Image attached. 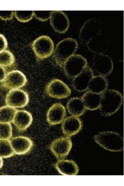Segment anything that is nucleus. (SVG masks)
I'll use <instances>...</instances> for the list:
<instances>
[{
  "label": "nucleus",
  "mask_w": 124,
  "mask_h": 186,
  "mask_svg": "<svg viewBox=\"0 0 124 186\" xmlns=\"http://www.w3.org/2000/svg\"><path fill=\"white\" fill-rule=\"evenodd\" d=\"M32 121L33 117L29 112L20 110L16 112L12 122L18 131L23 132L29 126Z\"/></svg>",
  "instance_id": "nucleus-18"
},
{
  "label": "nucleus",
  "mask_w": 124,
  "mask_h": 186,
  "mask_svg": "<svg viewBox=\"0 0 124 186\" xmlns=\"http://www.w3.org/2000/svg\"><path fill=\"white\" fill-rule=\"evenodd\" d=\"M66 110L60 103L52 105L48 110L46 115L47 120L51 125H55L62 122L65 119Z\"/></svg>",
  "instance_id": "nucleus-14"
},
{
  "label": "nucleus",
  "mask_w": 124,
  "mask_h": 186,
  "mask_svg": "<svg viewBox=\"0 0 124 186\" xmlns=\"http://www.w3.org/2000/svg\"><path fill=\"white\" fill-rule=\"evenodd\" d=\"M82 122L78 117L70 116L64 119L62 122V129L63 133L67 137L75 135L81 130Z\"/></svg>",
  "instance_id": "nucleus-15"
},
{
  "label": "nucleus",
  "mask_w": 124,
  "mask_h": 186,
  "mask_svg": "<svg viewBox=\"0 0 124 186\" xmlns=\"http://www.w3.org/2000/svg\"><path fill=\"white\" fill-rule=\"evenodd\" d=\"M87 60L79 54H73L64 64V72L68 78L73 79L87 66Z\"/></svg>",
  "instance_id": "nucleus-5"
},
{
  "label": "nucleus",
  "mask_w": 124,
  "mask_h": 186,
  "mask_svg": "<svg viewBox=\"0 0 124 186\" xmlns=\"http://www.w3.org/2000/svg\"><path fill=\"white\" fill-rule=\"evenodd\" d=\"M108 82L106 77L94 75L88 85V91L101 94L107 89Z\"/></svg>",
  "instance_id": "nucleus-20"
},
{
  "label": "nucleus",
  "mask_w": 124,
  "mask_h": 186,
  "mask_svg": "<svg viewBox=\"0 0 124 186\" xmlns=\"http://www.w3.org/2000/svg\"><path fill=\"white\" fill-rule=\"evenodd\" d=\"M94 75L90 67L87 66L73 79L72 85L73 89L80 92L87 90L89 82Z\"/></svg>",
  "instance_id": "nucleus-13"
},
{
  "label": "nucleus",
  "mask_w": 124,
  "mask_h": 186,
  "mask_svg": "<svg viewBox=\"0 0 124 186\" xmlns=\"http://www.w3.org/2000/svg\"><path fill=\"white\" fill-rule=\"evenodd\" d=\"M90 67L94 74L106 77L112 72L113 64L108 55L104 53H96L92 59Z\"/></svg>",
  "instance_id": "nucleus-4"
},
{
  "label": "nucleus",
  "mask_w": 124,
  "mask_h": 186,
  "mask_svg": "<svg viewBox=\"0 0 124 186\" xmlns=\"http://www.w3.org/2000/svg\"><path fill=\"white\" fill-rule=\"evenodd\" d=\"M50 18V24L55 31L64 33L68 29L69 20L67 16L62 11H52Z\"/></svg>",
  "instance_id": "nucleus-12"
},
{
  "label": "nucleus",
  "mask_w": 124,
  "mask_h": 186,
  "mask_svg": "<svg viewBox=\"0 0 124 186\" xmlns=\"http://www.w3.org/2000/svg\"><path fill=\"white\" fill-rule=\"evenodd\" d=\"M99 112L104 117L110 116L117 112L122 105L123 98L119 91L107 89L101 94Z\"/></svg>",
  "instance_id": "nucleus-1"
},
{
  "label": "nucleus",
  "mask_w": 124,
  "mask_h": 186,
  "mask_svg": "<svg viewBox=\"0 0 124 186\" xmlns=\"http://www.w3.org/2000/svg\"><path fill=\"white\" fill-rule=\"evenodd\" d=\"M45 92L49 96L57 99L66 98L70 95L71 93L69 86L58 79L52 80L46 84Z\"/></svg>",
  "instance_id": "nucleus-8"
},
{
  "label": "nucleus",
  "mask_w": 124,
  "mask_h": 186,
  "mask_svg": "<svg viewBox=\"0 0 124 186\" xmlns=\"http://www.w3.org/2000/svg\"><path fill=\"white\" fill-rule=\"evenodd\" d=\"M32 49L37 58L42 60L51 55L54 51V44L47 36H40L36 38L32 44Z\"/></svg>",
  "instance_id": "nucleus-6"
},
{
  "label": "nucleus",
  "mask_w": 124,
  "mask_h": 186,
  "mask_svg": "<svg viewBox=\"0 0 124 186\" xmlns=\"http://www.w3.org/2000/svg\"><path fill=\"white\" fill-rule=\"evenodd\" d=\"M14 153L9 140L0 139V157L8 158L13 156Z\"/></svg>",
  "instance_id": "nucleus-24"
},
{
  "label": "nucleus",
  "mask_w": 124,
  "mask_h": 186,
  "mask_svg": "<svg viewBox=\"0 0 124 186\" xmlns=\"http://www.w3.org/2000/svg\"><path fill=\"white\" fill-rule=\"evenodd\" d=\"M88 49L96 53H104L108 47L109 42L108 38L101 33L91 39L86 44Z\"/></svg>",
  "instance_id": "nucleus-17"
},
{
  "label": "nucleus",
  "mask_w": 124,
  "mask_h": 186,
  "mask_svg": "<svg viewBox=\"0 0 124 186\" xmlns=\"http://www.w3.org/2000/svg\"><path fill=\"white\" fill-rule=\"evenodd\" d=\"M55 166L58 171L63 175H76L79 171L77 164L72 160L60 159L56 162Z\"/></svg>",
  "instance_id": "nucleus-19"
},
{
  "label": "nucleus",
  "mask_w": 124,
  "mask_h": 186,
  "mask_svg": "<svg viewBox=\"0 0 124 186\" xmlns=\"http://www.w3.org/2000/svg\"><path fill=\"white\" fill-rule=\"evenodd\" d=\"M27 81L25 76L21 71L13 70L6 74L2 86L7 89H18L24 86Z\"/></svg>",
  "instance_id": "nucleus-10"
},
{
  "label": "nucleus",
  "mask_w": 124,
  "mask_h": 186,
  "mask_svg": "<svg viewBox=\"0 0 124 186\" xmlns=\"http://www.w3.org/2000/svg\"><path fill=\"white\" fill-rule=\"evenodd\" d=\"M8 43L5 37L0 34V52L5 50L7 47Z\"/></svg>",
  "instance_id": "nucleus-30"
},
{
  "label": "nucleus",
  "mask_w": 124,
  "mask_h": 186,
  "mask_svg": "<svg viewBox=\"0 0 124 186\" xmlns=\"http://www.w3.org/2000/svg\"><path fill=\"white\" fill-rule=\"evenodd\" d=\"M95 142L105 149L112 152L123 149V138L117 133L110 131L101 132L94 137Z\"/></svg>",
  "instance_id": "nucleus-2"
},
{
  "label": "nucleus",
  "mask_w": 124,
  "mask_h": 186,
  "mask_svg": "<svg viewBox=\"0 0 124 186\" xmlns=\"http://www.w3.org/2000/svg\"><path fill=\"white\" fill-rule=\"evenodd\" d=\"M6 74V70L4 68L0 66V82L3 81Z\"/></svg>",
  "instance_id": "nucleus-31"
},
{
  "label": "nucleus",
  "mask_w": 124,
  "mask_h": 186,
  "mask_svg": "<svg viewBox=\"0 0 124 186\" xmlns=\"http://www.w3.org/2000/svg\"><path fill=\"white\" fill-rule=\"evenodd\" d=\"M17 110L8 106L0 108V123H10L13 122Z\"/></svg>",
  "instance_id": "nucleus-23"
},
{
  "label": "nucleus",
  "mask_w": 124,
  "mask_h": 186,
  "mask_svg": "<svg viewBox=\"0 0 124 186\" xmlns=\"http://www.w3.org/2000/svg\"><path fill=\"white\" fill-rule=\"evenodd\" d=\"M3 161L1 157H0V168L2 167L3 165Z\"/></svg>",
  "instance_id": "nucleus-32"
},
{
  "label": "nucleus",
  "mask_w": 124,
  "mask_h": 186,
  "mask_svg": "<svg viewBox=\"0 0 124 186\" xmlns=\"http://www.w3.org/2000/svg\"><path fill=\"white\" fill-rule=\"evenodd\" d=\"M13 11H0V18L3 20H11L13 17Z\"/></svg>",
  "instance_id": "nucleus-29"
},
{
  "label": "nucleus",
  "mask_w": 124,
  "mask_h": 186,
  "mask_svg": "<svg viewBox=\"0 0 124 186\" xmlns=\"http://www.w3.org/2000/svg\"><path fill=\"white\" fill-rule=\"evenodd\" d=\"M11 145L14 152L17 155H23L28 153L32 148L33 144L28 137L19 136L11 138Z\"/></svg>",
  "instance_id": "nucleus-16"
},
{
  "label": "nucleus",
  "mask_w": 124,
  "mask_h": 186,
  "mask_svg": "<svg viewBox=\"0 0 124 186\" xmlns=\"http://www.w3.org/2000/svg\"><path fill=\"white\" fill-rule=\"evenodd\" d=\"M66 108L72 116L77 117L83 115L86 109L81 98L78 97L70 99L67 103Z\"/></svg>",
  "instance_id": "nucleus-22"
},
{
  "label": "nucleus",
  "mask_w": 124,
  "mask_h": 186,
  "mask_svg": "<svg viewBox=\"0 0 124 186\" xmlns=\"http://www.w3.org/2000/svg\"><path fill=\"white\" fill-rule=\"evenodd\" d=\"M72 147L71 139L69 137H62L53 140L50 145V149L56 158L62 159L69 154Z\"/></svg>",
  "instance_id": "nucleus-9"
},
{
  "label": "nucleus",
  "mask_w": 124,
  "mask_h": 186,
  "mask_svg": "<svg viewBox=\"0 0 124 186\" xmlns=\"http://www.w3.org/2000/svg\"><path fill=\"white\" fill-rule=\"evenodd\" d=\"M29 101V97L27 93L18 89L10 90L5 99L6 105L14 108L24 107L28 104Z\"/></svg>",
  "instance_id": "nucleus-11"
},
{
  "label": "nucleus",
  "mask_w": 124,
  "mask_h": 186,
  "mask_svg": "<svg viewBox=\"0 0 124 186\" xmlns=\"http://www.w3.org/2000/svg\"><path fill=\"white\" fill-rule=\"evenodd\" d=\"M12 131L10 123H0V139H10L12 136Z\"/></svg>",
  "instance_id": "nucleus-26"
},
{
  "label": "nucleus",
  "mask_w": 124,
  "mask_h": 186,
  "mask_svg": "<svg viewBox=\"0 0 124 186\" xmlns=\"http://www.w3.org/2000/svg\"><path fill=\"white\" fill-rule=\"evenodd\" d=\"M102 25L100 22L95 18L88 20L80 29L78 38L80 43L86 45L93 37L101 33Z\"/></svg>",
  "instance_id": "nucleus-7"
},
{
  "label": "nucleus",
  "mask_w": 124,
  "mask_h": 186,
  "mask_svg": "<svg viewBox=\"0 0 124 186\" xmlns=\"http://www.w3.org/2000/svg\"><path fill=\"white\" fill-rule=\"evenodd\" d=\"M13 54L9 51L4 50L0 52V66L2 67L11 66L15 62Z\"/></svg>",
  "instance_id": "nucleus-25"
},
{
  "label": "nucleus",
  "mask_w": 124,
  "mask_h": 186,
  "mask_svg": "<svg viewBox=\"0 0 124 186\" xmlns=\"http://www.w3.org/2000/svg\"><path fill=\"white\" fill-rule=\"evenodd\" d=\"M15 15L19 21L27 22L32 19L33 15V11H15Z\"/></svg>",
  "instance_id": "nucleus-27"
},
{
  "label": "nucleus",
  "mask_w": 124,
  "mask_h": 186,
  "mask_svg": "<svg viewBox=\"0 0 124 186\" xmlns=\"http://www.w3.org/2000/svg\"><path fill=\"white\" fill-rule=\"evenodd\" d=\"M52 11H33V15L37 19L45 21L50 18Z\"/></svg>",
  "instance_id": "nucleus-28"
},
{
  "label": "nucleus",
  "mask_w": 124,
  "mask_h": 186,
  "mask_svg": "<svg viewBox=\"0 0 124 186\" xmlns=\"http://www.w3.org/2000/svg\"><path fill=\"white\" fill-rule=\"evenodd\" d=\"M101 97V94L88 91L83 94L81 98L86 109L95 110L99 108Z\"/></svg>",
  "instance_id": "nucleus-21"
},
{
  "label": "nucleus",
  "mask_w": 124,
  "mask_h": 186,
  "mask_svg": "<svg viewBox=\"0 0 124 186\" xmlns=\"http://www.w3.org/2000/svg\"><path fill=\"white\" fill-rule=\"evenodd\" d=\"M78 46L77 41L72 38H66L60 41L53 52V57L56 64L63 67L68 59L74 54Z\"/></svg>",
  "instance_id": "nucleus-3"
}]
</instances>
